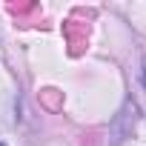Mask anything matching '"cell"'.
<instances>
[{"label":"cell","mask_w":146,"mask_h":146,"mask_svg":"<svg viewBox=\"0 0 146 146\" xmlns=\"http://www.w3.org/2000/svg\"><path fill=\"white\" fill-rule=\"evenodd\" d=\"M143 83H146V72H143Z\"/></svg>","instance_id":"6da1fadb"},{"label":"cell","mask_w":146,"mask_h":146,"mask_svg":"<svg viewBox=\"0 0 146 146\" xmlns=\"http://www.w3.org/2000/svg\"><path fill=\"white\" fill-rule=\"evenodd\" d=\"M0 146H6V143H0Z\"/></svg>","instance_id":"7a4b0ae2"}]
</instances>
